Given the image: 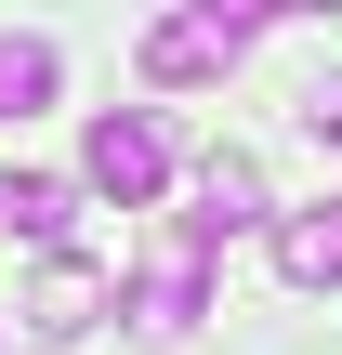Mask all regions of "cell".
<instances>
[{"instance_id": "obj_1", "label": "cell", "mask_w": 342, "mask_h": 355, "mask_svg": "<svg viewBox=\"0 0 342 355\" xmlns=\"http://www.w3.org/2000/svg\"><path fill=\"white\" fill-rule=\"evenodd\" d=\"M79 171H92V198H119V211H145V198L171 184V132H158L145 105H119V119H92V145H79Z\"/></svg>"}, {"instance_id": "obj_2", "label": "cell", "mask_w": 342, "mask_h": 355, "mask_svg": "<svg viewBox=\"0 0 342 355\" xmlns=\"http://www.w3.org/2000/svg\"><path fill=\"white\" fill-rule=\"evenodd\" d=\"M132 316L145 329H198L211 316V237L171 211V237H158V263H145V290H132Z\"/></svg>"}, {"instance_id": "obj_3", "label": "cell", "mask_w": 342, "mask_h": 355, "mask_svg": "<svg viewBox=\"0 0 342 355\" xmlns=\"http://www.w3.org/2000/svg\"><path fill=\"white\" fill-rule=\"evenodd\" d=\"M237 66V26H211V13H158L145 26V79L158 92H198V79H224Z\"/></svg>"}, {"instance_id": "obj_4", "label": "cell", "mask_w": 342, "mask_h": 355, "mask_svg": "<svg viewBox=\"0 0 342 355\" xmlns=\"http://www.w3.org/2000/svg\"><path fill=\"white\" fill-rule=\"evenodd\" d=\"M185 224H198L211 250H224L237 224H264V158H237V145H211V158H198V211H185Z\"/></svg>"}, {"instance_id": "obj_5", "label": "cell", "mask_w": 342, "mask_h": 355, "mask_svg": "<svg viewBox=\"0 0 342 355\" xmlns=\"http://www.w3.org/2000/svg\"><path fill=\"white\" fill-rule=\"evenodd\" d=\"M277 277L290 290H342V198H316V211L277 224Z\"/></svg>"}, {"instance_id": "obj_6", "label": "cell", "mask_w": 342, "mask_h": 355, "mask_svg": "<svg viewBox=\"0 0 342 355\" xmlns=\"http://www.w3.org/2000/svg\"><path fill=\"white\" fill-rule=\"evenodd\" d=\"M92 316H105V277L53 250V263H40V290H26V329H40V343H66V329H92Z\"/></svg>"}, {"instance_id": "obj_7", "label": "cell", "mask_w": 342, "mask_h": 355, "mask_svg": "<svg viewBox=\"0 0 342 355\" xmlns=\"http://www.w3.org/2000/svg\"><path fill=\"white\" fill-rule=\"evenodd\" d=\"M66 211H79V198H66L53 171H0V224H13V237H40V250H53V237H66Z\"/></svg>"}, {"instance_id": "obj_8", "label": "cell", "mask_w": 342, "mask_h": 355, "mask_svg": "<svg viewBox=\"0 0 342 355\" xmlns=\"http://www.w3.org/2000/svg\"><path fill=\"white\" fill-rule=\"evenodd\" d=\"M53 79H66V66H53V40H0V119H40V105H53Z\"/></svg>"}, {"instance_id": "obj_9", "label": "cell", "mask_w": 342, "mask_h": 355, "mask_svg": "<svg viewBox=\"0 0 342 355\" xmlns=\"http://www.w3.org/2000/svg\"><path fill=\"white\" fill-rule=\"evenodd\" d=\"M303 119H316V145H342V66L316 79V92H303Z\"/></svg>"}, {"instance_id": "obj_10", "label": "cell", "mask_w": 342, "mask_h": 355, "mask_svg": "<svg viewBox=\"0 0 342 355\" xmlns=\"http://www.w3.org/2000/svg\"><path fill=\"white\" fill-rule=\"evenodd\" d=\"M316 13H342V0H316Z\"/></svg>"}]
</instances>
